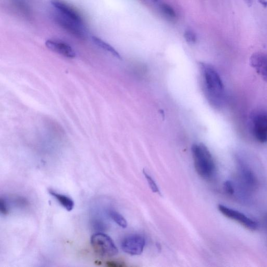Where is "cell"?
Wrapping results in <instances>:
<instances>
[{
  "mask_svg": "<svg viewBox=\"0 0 267 267\" xmlns=\"http://www.w3.org/2000/svg\"><path fill=\"white\" fill-rule=\"evenodd\" d=\"M160 9L163 14L170 19H174L176 17L175 12L170 6L166 4H161Z\"/></svg>",
  "mask_w": 267,
  "mask_h": 267,
  "instance_id": "cell-15",
  "label": "cell"
},
{
  "mask_svg": "<svg viewBox=\"0 0 267 267\" xmlns=\"http://www.w3.org/2000/svg\"><path fill=\"white\" fill-rule=\"evenodd\" d=\"M106 265L109 267H123L125 266L123 262L117 261H108L106 262Z\"/></svg>",
  "mask_w": 267,
  "mask_h": 267,
  "instance_id": "cell-20",
  "label": "cell"
},
{
  "mask_svg": "<svg viewBox=\"0 0 267 267\" xmlns=\"http://www.w3.org/2000/svg\"><path fill=\"white\" fill-rule=\"evenodd\" d=\"M56 22L65 30L79 38L86 36L84 24H80L66 18L57 12L54 17Z\"/></svg>",
  "mask_w": 267,
  "mask_h": 267,
  "instance_id": "cell-7",
  "label": "cell"
},
{
  "mask_svg": "<svg viewBox=\"0 0 267 267\" xmlns=\"http://www.w3.org/2000/svg\"><path fill=\"white\" fill-rule=\"evenodd\" d=\"M49 192L67 211L71 212L73 210L74 202L71 198L66 195L57 193L52 189H49Z\"/></svg>",
  "mask_w": 267,
  "mask_h": 267,
  "instance_id": "cell-11",
  "label": "cell"
},
{
  "mask_svg": "<svg viewBox=\"0 0 267 267\" xmlns=\"http://www.w3.org/2000/svg\"><path fill=\"white\" fill-rule=\"evenodd\" d=\"M146 244L145 237L140 234L127 236L121 243V248L126 254L140 255L142 254Z\"/></svg>",
  "mask_w": 267,
  "mask_h": 267,
  "instance_id": "cell-6",
  "label": "cell"
},
{
  "mask_svg": "<svg viewBox=\"0 0 267 267\" xmlns=\"http://www.w3.org/2000/svg\"><path fill=\"white\" fill-rule=\"evenodd\" d=\"M249 128L251 135L260 143H267V113L258 111L250 116Z\"/></svg>",
  "mask_w": 267,
  "mask_h": 267,
  "instance_id": "cell-4",
  "label": "cell"
},
{
  "mask_svg": "<svg viewBox=\"0 0 267 267\" xmlns=\"http://www.w3.org/2000/svg\"><path fill=\"white\" fill-rule=\"evenodd\" d=\"M259 3L264 8H267V0H259Z\"/></svg>",
  "mask_w": 267,
  "mask_h": 267,
  "instance_id": "cell-21",
  "label": "cell"
},
{
  "mask_svg": "<svg viewBox=\"0 0 267 267\" xmlns=\"http://www.w3.org/2000/svg\"><path fill=\"white\" fill-rule=\"evenodd\" d=\"M92 40L94 43L96 44V45H97L99 48L110 53L114 56L120 59L121 58L120 54L118 53V52L116 51V50L111 45H110V44L106 42L105 41H104L101 39H100L98 37L94 36L92 37Z\"/></svg>",
  "mask_w": 267,
  "mask_h": 267,
  "instance_id": "cell-12",
  "label": "cell"
},
{
  "mask_svg": "<svg viewBox=\"0 0 267 267\" xmlns=\"http://www.w3.org/2000/svg\"><path fill=\"white\" fill-rule=\"evenodd\" d=\"M109 215L111 219L117 225L122 228H126L127 227L126 220L121 214L115 211H111L110 212Z\"/></svg>",
  "mask_w": 267,
  "mask_h": 267,
  "instance_id": "cell-14",
  "label": "cell"
},
{
  "mask_svg": "<svg viewBox=\"0 0 267 267\" xmlns=\"http://www.w3.org/2000/svg\"><path fill=\"white\" fill-rule=\"evenodd\" d=\"M184 37L186 41L190 43H195L197 41V36L195 33L191 31H185Z\"/></svg>",
  "mask_w": 267,
  "mask_h": 267,
  "instance_id": "cell-17",
  "label": "cell"
},
{
  "mask_svg": "<svg viewBox=\"0 0 267 267\" xmlns=\"http://www.w3.org/2000/svg\"><path fill=\"white\" fill-rule=\"evenodd\" d=\"M0 212L4 215H7L9 213V208L8 202L5 198H0Z\"/></svg>",
  "mask_w": 267,
  "mask_h": 267,
  "instance_id": "cell-18",
  "label": "cell"
},
{
  "mask_svg": "<svg viewBox=\"0 0 267 267\" xmlns=\"http://www.w3.org/2000/svg\"><path fill=\"white\" fill-rule=\"evenodd\" d=\"M46 46L50 50L66 57L73 58L76 57V52L72 47L61 40L49 39L46 42Z\"/></svg>",
  "mask_w": 267,
  "mask_h": 267,
  "instance_id": "cell-9",
  "label": "cell"
},
{
  "mask_svg": "<svg viewBox=\"0 0 267 267\" xmlns=\"http://www.w3.org/2000/svg\"><path fill=\"white\" fill-rule=\"evenodd\" d=\"M203 91L208 101L214 108L225 107L227 95L225 85L216 69L204 62L199 64Z\"/></svg>",
  "mask_w": 267,
  "mask_h": 267,
  "instance_id": "cell-1",
  "label": "cell"
},
{
  "mask_svg": "<svg viewBox=\"0 0 267 267\" xmlns=\"http://www.w3.org/2000/svg\"><path fill=\"white\" fill-rule=\"evenodd\" d=\"M91 243L95 253L103 257H112L118 253V249L111 237L106 234L98 232L93 234Z\"/></svg>",
  "mask_w": 267,
  "mask_h": 267,
  "instance_id": "cell-3",
  "label": "cell"
},
{
  "mask_svg": "<svg viewBox=\"0 0 267 267\" xmlns=\"http://www.w3.org/2000/svg\"><path fill=\"white\" fill-rule=\"evenodd\" d=\"M51 3L58 13L74 21L84 24L81 14L63 0H51Z\"/></svg>",
  "mask_w": 267,
  "mask_h": 267,
  "instance_id": "cell-8",
  "label": "cell"
},
{
  "mask_svg": "<svg viewBox=\"0 0 267 267\" xmlns=\"http://www.w3.org/2000/svg\"><path fill=\"white\" fill-rule=\"evenodd\" d=\"M154 1H155V2H157V1H158V0H154Z\"/></svg>",
  "mask_w": 267,
  "mask_h": 267,
  "instance_id": "cell-23",
  "label": "cell"
},
{
  "mask_svg": "<svg viewBox=\"0 0 267 267\" xmlns=\"http://www.w3.org/2000/svg\"><path fill=\"white\" fill-rule=\"evenodd\" d=\"M218 209L222 215L229 219L235 221L237 223L249 230L255 231L258 228V224L254 220L239 211L232 210L222 205H219Z\"/></svg>",
  "mask_w": 267,
  "mask_h": 267,
  "instance_id": "cell-5",
  "label": "cell"
},
{
  "mask_svg": "<svg viewBox=\"0 0 267 267\" xmlns=\"http://www.w3.org/2000/svg\"><path fill=\"white\" fill-rule=\"evenodd\" d=\"M241 169L242 175L246 183L251 187L255 186L257 181L254 174L244 165L241 166Z\"/></svg>",
  "mask_w": 267,
  "mask_h": 267,
  "instance_id": "cell-13",
  "label": "cell"
},
{
  "mask_svg": "<svg viewBox=\"0 0 267 267\" xmlns=\"http://www.w3.org/2000/svg\"><path fill=\"white\" fill-rule=\"evenodd\" d=\"M143 173L148 183V185H149L152 190L154 192H156V193L160 194L159 187L153 178L149 174L146 173L145 170L143 171Z\"/></svg>",
  "mask_w": 267,
  "mask_h": 267,
  "instance_id": "cell-16",
  "label": "cell"
},
{
  "mask_svg": "<svg viewBox=\"0 0 267 267\" xmlns=\"http://www.w3.org/2000/svg\"><path fill=\"white\" fill-rule=\"evenodd\" d=\"M225 188L227 193L232 195L234 192V189L232 183L230 181H227L225 183Z\"/></svg>",
  "mask_w": 267,
  "mask_h": 267,
  "instance_id": "cell-19",
  "label": "cell"
},
{
  "mask_svg": "<svg viewBox=\"0 0 267 267\" xmlns=\"http://www.w3.org/2000/svg\"><path fill=\"white\" fill-rule=\"evenodd\" d=\"M250 63L258 76L267 82V54L262 52L254 53L250 57Z\"/></svg>",
  "mask_w": 267,
  "mask_h": 267,
  "instance_id": "cell-10",
  "label": "cell"
},
{
  "mask_svg": "<svg viewBox=\"0 0 267 267\" xmlns=\"http://www.w3.org/2000/svg\"><path fill=\"white\" fill-rule=\"evenodd\" d=\"M195 170L203 179L210 180L216 172L214 159L208 148L203 144H196L191 148Z\"/></svg>",
  "mask_w": 267,
  "mask_h": 267,
  "instance_id": "cell-2",
  "label": "cell"
},
{
  "mask_svg": "<svg viewBox=\"0 0 267 267\" xmlns=\"http://www.w3.org/2000/svg\"><path fill=\"white\" fill-rule=\"evenodd\" d=\"M245 3L249 6H251L253 4L254 0H244Z\"/></svg>",
  "mask_w": 267,
  "mask_h": 267,
  "instance_id": "cell-22",
  "label": "cell"
}]
</instances>
